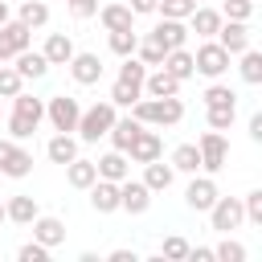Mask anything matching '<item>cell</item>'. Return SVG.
<instances>
[{
  "label": "cell",
  "instance_id": "obj_1",
  "mask_svg": "<svg viewBox=\"0 0 262 262\" xmlns=\"http://www.w3.org/2000/svg\"><path fill=\"white\" fill-rule=\"evenodd\" d=\"M8 123V139H33L37 135V127L45 123V98H37V94H12V115L4 119Z\"/></svg>",
  "mask_w": 262,
  "mask_h": 262
},
{
  "label": "cell",
  "instance_id": "obj_2",
  "mask_svg": "<svg viewBox=\"0 0 262 262\" xmlns=\"http://www.w3.org/2000/svg\"><path fill=\"white\" fill-rule=\"evenodd\" d=\"M131 115H135L143 127L164 131V127H176V123L184 119V102H180V94H172V98H151V94H143V98L131 102Z\"/></svg>",
  "mask_w": 262,
  "mask_h": 262
},
{
  "label": "cell",
  "instance_id": "obj_3",
  "mask_svg": "<svg viewBox=\"0 0 262 262\" xmlns=\"http://www.w3.org/2000/svg\"><path fill=\"white\" fill-rule=\"evenodd\" d=\"M119 119V106L111 102V98H98V102H90V106H82V115H78V143H98V139H106V131H111V123Z\"/></svg>",
  "mask_w": 262,
  "mask_h": 262
},
{
  "label": "cell",
  "instance_id": "obj_4",
  "mask_svg": "<svg viewBox=\"0 0 262 262\" xmlns=\"http://www.w3.org/2000/svg\"><path fill=\"white\" fill-rule=\"evenodd\" d=\"M78 115H82V102H78L74 94H53V98H45V123H49L53 131L74 135V131H78Z\"/></svg>",
  "mask_w": 262,
  "mask_h": 262
},
{
  "label": "cell",
  "instance_id": "obj_5",
  "mask_svg": "<svg viewBox=\"0 0 262 262\" xmlns=\"http://www.w3.org/2000/svg\"><path fill=\"white\" fill-rule=\"evenodd\" d=\"M29 172H33V151L20 139H0V176L25 180Z\"/></svg>",
  "mask_w": 262,
  "mask_h": 262
},
{
  "label": "cell",
  "instance_id": "obj_6",
  "mask_svg": "<svg viewBox=\"0 0 262 262\" xmlns=\"http://www.w3.org/2000/svg\"><path fill=\"white\" fill-rule=\"evenodd\" d=\"M229 61H233V57H229L213 37H209V41H201V45H196V53H192V70H196L201 78H209V82H213V78H221V74L229 70Z\"/></svg>",
  "mask_w": 262,
  "mask_h": 262
},
{
  "label": "cell",
  "instance_id": "obj_7",
  "mask_svg": "<svg viewBox=\"0 0 262 262\" xmlns=\"http://www.w3.org/2000/svg\"><path fill=\"white\" fill-rule=\"evenodd\" d=\"M196 151H201V172H209V176H217L221 168H225V160H229V139L221 135V131H205L201 139H196Z\"/></svg>",
  "mask_w": 262,
  "mask_h": 262
},
{
  "label": "cell",
  "instance_id": "obj_8",
  "mask_svg": "<svg viewBox=\"0 0 262 262\" xmlns=\"http://www.w3.org/2000/svg\"><path fill=\"white\" fill-rule=\"evenodd\" d=\"M209 221H213L217 233H233V229H242V221H246V213H242V196H217V201L209 205Z\"/></svg>",
  "mask_w": 262,
  "mask_h": 262
},
{
  "label": "cell",
  "instance_id": "obj_9",
  "mask_svg": "<svg viewBox=\"0 0 262 262\" xmlns=\"http://www.w3.org/2000/svg\"><path fill=\"white\" fill-rule=\"evenodd\" d=\"M221 192H217V180L209 176V172H192V180H188V188H184V205L192 209V213H209V205L217 201Z\"/></svg>",
  "mask_w": 262,
  "mask_h": 262
},
{
  "label": "cell",
  "instance_id": "obj_10",
  "mask_svg": "<svg viewBox=\"0 0 262 262\" xmlns=\"http://www.w3.org/2000/svg\"><path fill=\"white\" fill-rule=\"evenodd\" d=\"M29 45H33V29H29V25H20L16 16L0 25V61H12V57H16L20 49H29Z\"/></svg>",
  "mask_w": 262,
  "mask_h": 262
},
{
  "label": "cell",
  "instance_id": "obj_11",
  "mask_svg": "<svg viewBox=\"0 0 262 262\" xmlns=\"http://www.w3.org/2000/svg\"><path fill=\"white\" fill-rule=\"evenodd\" d=\"M119 209L123 213H131V217H139V213H147L151 209V188L143 184V180H119Z\"/></svg>",
  "mask_w": 262,
  "mask_h": 262
},
{
  "label": "cell",
  "instance_id": "obj_12",
  "mask_svg": "<svg viewBox=\"0 0 262 262\" xmlns=\"http://www.w3.org/2000/svg\"><path fill=\"white\" fill-rule=\"evenodd\" d=\"M229 57H237L242 49H250V20H221L217 37H213Z\"/></svg>",
  "mask_w": 262,
  "mask_h": 262
},
{
  "label": "cell",
  "instance_id": "obj_13",
  "mask_svg": "<svg viewBox=\"0 0 262 262\" xmlns=\"http://www.w3.org/2000/svg\"><path fill=\"white\" fill-rule=\"evenodd\" d=\"M66 66H70V78H74L78 86H98V82H102V57H98V53H78V49H74V57H70Z\"/></svg>",
  "mask_w": 262,
  "mask_h": 262
},
{
  "label": "cell",
  "instance_id": "obj_14",
  "mask_svg": "<svg viewBox=\"0 0 262 262\" xmlns=\"http://www.w3.org/2000/svg\"><path fill=\"white\" fill-rule=\"evenodd\" d=\"M160 156H164V139H160V131L139 127V135H135L131 147H127V160H131V164H147V160H160Z\"/></svg>",
  "mask_w": 262,
  "mask_h": 262
},
{
  "label": "cell",
  "instance_id": "obj_15",
  "mask_svg": "<svg viewBox=\"0 0 262 262\" xmlns=\"http://www.w3.org/2000/svg\"><path fill=\"white\" fill-rule=\"evenodd\" d=\"M221 8H209V4H196L192 8V16L184 20L188 25V33H196V41H209V37H217V29H221Z\"/></svg>",
  "mask_w": 262,
  "mask_h": 262
},
{
  "label": "cell",
  "instance_id": "obj_16",
  "mask_svg": "<svg viewBox=\"0 0 262 262\" xmlns=\"http://www.w3.org/2000/svg\"><path fill=\"white\" fill-rule=\"evenodd\" d=\"M29 229H33V237H37L41 246H49V250H57V246L66 242V221H61V217H49V213H37V217L29 221Z\"/></svg>",
  "mask_w": 262,
  "mask_h": 262
},
{
  "label": "cell",
  "instance_id": "obj_17",
  "mask_svg": "<svg viewBox=\"0 0 262 262\" xmlns=\"http://www.w3.org/2000/svg\"><path fill=\"white\" fill-rule=\"evenodd\" d=\"M94 16L102 20V29H106V33H119V29H135V12H131L123 0L98 4V12H94Z\"/></svg>",
  "mask_w": 262,
  "mask_h": 262
},
{
  "label": "cell",
  "instance_id": "obj_18",
  "mask_svg": "<svg viewBox=\"0 0 262 262\" xmlns=\"http://www.w3.org/2000/svg\"><path fill=\"white\" fill-rule=\"evenodd\" d=\"M151 37L164 45V49H180V45H188V25L184 20H172V16H160L156 20V29H151Z\"/></svg>",
  "mask_w": 262,
  "mask_h": 262
},
{
  "label": "cell",
  "instance_id": "obj_19",
  "mask_svg": "<svg viewBox=\"0 0 262 262\" xmlns=\"http://www.w3.org/2000/svg\"><path fill=\"white\" fill-rule=\"evenodd\" d=\"M12 66H16V74H20L25 82H41V78L49 74L45 53H41V49H33V45H29V49H20V53L12 57Z\"/></svg>",
  "mask_w": 262,
  "mask_h": 262
},
{
  "label": "cell",
  "instance_id": "obj_20",
  "mask_svg": "<svg viewBox=\"0 0 262 262\" xmlns=\"http://www.w3.org/2000/svg\"><path fill=\"white\" fill-rule=\"evenodd\" d=\"M180 78H172L164 66H151L147 70V78H143V94H151V98H172V94H180Z\"/></svg>",
  "mask_w": 262,
  "mask_h": 262
},
{
  "label": "cell",
  "instance_id": "obj_21",
  "mask_svg": "<svg viewBox=\"0 0 262 262\" xmlns=\"http://www.w3.org/2000/svg\"><path fill=\"white\" fill-rule=\"evenodd\" d=\"M94 168H98V176H102V180H115V184L131 176V160H127V151H119V147L102 151V156L94 160Z\"/></svg>",
  "mask_w": 262,
  "mask_h": 262
},
{
  "label": "cell",
  "instance_id": "obj_22",
  "mask_svg": "<svg viewBox=\"0 0 262 262\" xmlns=\"http://www.w3.org/2000/svg\"><path fill=\"white\" fill-rule=\"evenodd\" d=\"M86 192H90V209L94 213H119V184L115 180H102L98 176Z\"/></svg>",
  "mask_w": 262,
  "mask_h": 262
},
{
  "label": "cell",
  "instance_id": "obj_23",
  "mask_svg": "<svg viewBox=\"0 0 262 262\" xmlns=\"http://www.w3.org/2000/svg\"><path fill=\"white\" fill-rule=\"evenodd\" d=\"M172 180H176V168H172V164H164V156L143 164V184H147L151 192H168V188H172Z\"/></svg>",
  "mask_w": 262,
  "mask_h": 262
},
{
  "label": "cell",
  "instance_id": "obj_24",
  "mask_svg": "<svg viewBox=\"0 0 262 262\" xmlns=\"http://www.w3.org/2000/svg\"><path fill=\"white\" fill-rule=\"evenodd\" d=\"M37 213H41V209H37V196H29V192H16V196L4 201V217H8L12 225H29Z\"/></svg>",
  "mask_w": 262,
  "mask_h": 262
},
{
  "label": "cell",
  "instance_id": "obj_25",
  "mask_svg": "<svg viewBox=\"0 0 262 262\" xmlns=\"http://www.w3.org/2000/svg\"><path fill=\"white\" fill-rule=\"evenodd\" d=\"M41 53H45L49 66H66V61L74 57V37H70V33H49L45 45H41Z\"/></svg>",
  "mask_w": 262,
  "mask_h": 262
},
{
  "label": "cell",
  "instance_id": "obj_26",
  "mask_svg": "<svg viewBox=\"0 0 262 262\" xmlns=\"http://www.w3.org/2000/svg\"><path fill=\"white\" fill-rule=\"evenodd\" d=\"M139 127H143V123H139L135 115H119V119L111 123V131H106V139H111V147H119V151H127V147H131V139L139 135Z\"/></svg>",
  "mask_w": 262,
  "mask_h": 262
},
{
  "label": "cell",
  "instance_id": "obj_27",
  "mask_svg": "<svg viewBox=\"0 0 262 262\" xmlns=\"http://www.w3.org/2000/svg\"><path fill=\"white\" fill-rule=\"evenodd\" d=\"M45 156H49V164H70L74 156H78V135H66V131H53V139L45 143Z\"/></svg>",
  "mask_w": 262,
  "mask_h": 262
},
{
  "label": "cell",
  "instance_id": "obj_28",
  "mask_svg": "<svg viewBox=\"0 0 262 262\" xmlns=\"http://www.w3.org/2000/svg\"><path fill=\"white\" fill-rule=\"evenodd\" d=\"M160 66H164L172 78H180V82H188V78L196 74V70H192V49H188V45H180V49H168Z\"/></svg>",
  "mask_w": 262,
  "mask_h": 262
},
{
  "label": "cell",
  "instance_id": "obj_29",
  "mask_svg": "<svg viewBox=\"0 0 262 262\" xmlns=\"http://www.w3.org/2000/svg\"><path fill=\"white\" fill-rule=\"evenodd\" d=\"M66 180H70V188H90L94 180H98V168H94V160H82V156H74L70 164H66Z\"/></svg>",
  "mask_w": 262,
  "mask_h": 262
},
{
  "label": "cell",
  "instance_id": "obj_30",
  "mask_svg": "<svg viewBox=\"0 0 262 262\" xmlns=\"http://www.w3.org/2000/svg\"><path fill=\"white\" fill-rule=\"evenodd\" d=\"M168 164H172L176 172H184V176L201 172V151H196V143H176L172 156H168Z\"/></svg>",
  "mask_w": 262,
  "mask_h": 262
},
{
  "label": "cell",
  "instance_id": "obj_31",
  "mask_svg": "<svg viewBox=\"0 0 262 262\" xmlns=\"http://www.w3.org/2000/svg\"><path fill=\"white\" fill-rule=\"evenodd\" d=\"M16 20L29 25V29H45L49 25V4L45 0H20L16 4Z\"/></svg>",
  "mask_w": 262,
  "mask_h": 262
},
{
  "label": "cell",
  "instance_id": "obj_32",
  "mask_svg": "<svg viewBox=\"0 0 262 262\" xmlns=\"http://www.w3.org/2000/svg\"><path fill=\"white\" fill-rule=\"evenodd\" d=\"M237 74H242L246 86H258V82H262V53H258L254 45L237 53Z\"/></svg>",
  "mask_w": 262,
  "mask_h": 262
},
{
  "label": "cell",
  "instance_id": "obj_33",
  "mask_svg": "<svg viewBox=\"0 0 262 262\" xmlns=\"http://www.w3.org/2000/svg\"><path fill=\"white\" fill-rule=\"evenodd\" d=\"M143 78H147V66L131 53V57H123V66H119V74H115V82H123V86H131V90H139L143 94Z\"/></svg>",
  "mask_w": 262,
  "mask_h": 262
},
{
  "label": "cell",
  "instance_id": "obj_34",
  "mask_svg": "<svg viewBox=\"0 0 262 262\" xmlns=\"http://www.w3.org/2000/svg\"><path fill=\"white\" fill-rule=\"evenodd\" d=\"M237 119V102H217V106H205V123L213 131H229Z\"/></svg>",
  "mask_w": 262,
  "mask_h": 262
},
{
  "label": "cell",
  "instance_id": "obj_35",
  "mask_svg": "<svg viewBox=\"0 0 262 262\" xmlns=\"http://www.w3.org/2000/svg\"><path fill=\"white\" fill-rule=\"evenodd\" d=\"M106 45H111V53H115V57H131V53H135V45H139V33H135V29L106 33Z\"/></svg>",
  "mask_w": 262,
  "mask_h": 262
},
{
  "label": "cell",
  "instance_id": "obj_36",
  "mask_svg": "<svg viewBox=\"0 0 262 262\" xmlns=\"http://www.w3.org/2000/svg\"><path fill=\"white\" fill-rule=\"evenodd\" d=\"M164 53H168V49H164L151 33H143V37H139V45H135V57H139L147 70H151V66H160V61H164Z\"/></svg>",
  "mask_w": 262,
  "mask_h": 262
},
{
  "label": "cell",
  "instance_id": "obj_37",
  "mask_svg": "<svg viewBox=\"0 0 262 262\" xmlns=\"http://www.w3.org/2000/svg\"><path fill=\"white\" fill-rule=\"evenodd\" d=\"M213 262H246V246H242V242H233V237L225 233V242H217V246H213Z\"/></svg>",
  "mask_w": 262,
  "mask_h": 262
},
{
  "label": "cell",
  "instance_id": "obj_38",
  "mask_svg": "<svg viewBox=\"0 0 262 262\" xmlns=\"http://www.w3.org/2000/svg\"><path fill=\"white\" fill-rule=\"evenodd\" d=\"M196 8V0H156V12L160 16H172V20H188Z\"/></svg>",
  "mask_w": 262,
  "mask_h": 262
},
{
  "label": "cell",
  "instance_id": "obj_39",
  "mask_svg": "<svg viewBox=\"0 0 262 262\" xmlns=\"http://www.w3.org/2000/svg\"><path fill=\"white\" fill-rule=\"evenodd\" d=\"M20 90H25V78L16 74V66L0 61V98H12V94H20Z\"/></svg>",
  "mask_w": 262,
  "mask_h": 262
},
{
  "label": "cell",
  "instance_id": "obj_40",
  "mask_svg": "<svg viewBox=\"0 0 262 262\" xmlns=\"http://www.w3.org/2000/svg\"><path fill=\"white\" fill-rule=\"evenodd\" d=\"M217 102H237L233 86H225L221 78H213V82L205 86V106H217Z\"/></svg>",
  "mask_w": 262,
  "mask_h": 262
},
{
  "label": "cell",
  "instance_id": "obj_41",
  "mask_svg": "<svg viewBox=\"0 0 262 262\" xmlns=\"http://www.w3.org/2000/svg\"><path fill=\"white\" fill-rule=\"evenodd\" d=\"M242 213H246L250 225H262V188H250L242 196Z\"/></svg>",
  "mask_w": 262,
  "mask_h": 262
},
{
  "label": "cell",
  "instance_id": "obj_42",
  "mask_svg": "<svg viewBox=\"0 0 262 262\" xmlns=\"http://www.w3.org/2000/svg\"><path fill=\"white\" fill-rule=\"evenodd\" d=\"M160 258H172V262H184V258H188V242H184L180 233H172V237H164V246H160Z\"/></svg>",
  "mask_w": 262,
  "mask_h": 262
},
{
  "label": "cell",
  "instance_id": "obj_43",
  "mask_svg": "<svg viewBox=\"0 0 262 262\" xmlns=\"http://www.w3.org/2000/svg\"><path fill=\"white\" fill-rule=\"evenodd\" d=\"M221 16L225 20H250L254 16V0H225L221 4Z\"/></svg>",
  "mask_w": 262,
  "mask_h": 262
},
{
  "label": "cell",
  "instance_id": "obj_44",
  "mask_svg": "<svg viewBox=\"0 0 262 262\" xmlns=\"http://www.w3.org/2000/svg\"><path fill=\"white\" fill-rule=\"evenodd\" d=\"M135 98H143V94H139V90H131V86H123V82H115V86H111V102H115L119 111H131V102H135Z\"/></svg>",
  "mask_w": 262,
  "mask_h": 262
},
{
  "label": "cell",
  "instance_id": "obj_45",
  "mask_svg": "<svg viewBox=\"0 0 262 262\" xmlns=\"http://www.w3.org/2000/svg\"><path fill=\"white\" fill-rule=\"evenodd\" d=\"M16 258H20V262H49V246H41V242L33 237V242H25V246L16 250Z\"/></svg>",
  "mask_w": 262,
  "mask_h": 262
},
{
  "label": "cell",
  "instance_id": "obj_46",
  "mask_svg": "<svg viewBox=\"0 0 262 262\" xmlns=\"http://www.w3.org/2000/svg\"><path fill=\"white\" fill-rule=\"evenodd\" d=\"M66 8H70L74 20H90L98 12V0H66Z\"/></svg>",
  "mask_w": 262,
  "mask_h": 262
},
{
  "label": "cell",
  "instance_id": "obj_47",
  "mask_svg": "<svg viewBox=\"0 0 262 262\" xmlns=\"http://www.w3.org/2000/svg\"><path fill=\"white\" fill-rule=\"evenodd\" d=\"M188 262H213V250L209 246H188Z\"/></svg>",
  "mask_w": 262,
  "mask_h": 262
},
{
  "label": "cell",
  "instance_id": "obj_48",
  "mask_svg": "<svg viewBox=\"0 0 262 262\" xmlns=\"http://www.w3.org/2000/svg\"><path fill=\"white\" fill-rule=\"evenodd\" d=\"M127 8L135 16H147V12H156V0H127Z\"/></svg>",
  "mask_w": 262,
  "mask_h": 262
},
{
  "label": "cell",
  "instance_id": "obj_49",
  "mask_svg": "<svg viewBox=\"0 0 262 262\" xmlns=\"http://www.w3.org/2000/svg\"><path fill=\"white\" fill-rule=\"evenodd\" d=\"M250 139L262 143V115H250Z\"/></svg>",
  "mask_w": 262,
  "mask_h": 262
},
{
  "label": "cell",
  "instance_id": "obj_50",
  "mask_svg": "<svg viewBox=\"0 0 262 262\" xmlns=\"http://www.w3.org/2000/svg\"><path fill=\"white\" fill-rule=\"evenodd\" d=\"M111 262H139L135 250H111Z\"/></svg>",
  "mask_w": 262,
  "mask_h": 262
},
{
  "label": "cell",
  "instance_id": "obj_51",
  "mask_svg": "<svg viewBox=\"0 0 262 262\" xmlns=\"http://www.w3.org/2000/svg\"><path fill=\"white\" fill-rule=\"evenodd\" d=\"M12 20V0H0V25Z\"/></svg>",
  "mask_w": 262,
  "mask_h": 262
},
{
  "label": "cell",
  "instance_id": "obj_52",
  "mask_svg": "<svg viewBox=\"0 0 262 262\" xmlns=\"http://www.w3.org/2000/svg\"><path fill=\"white\" fill-rule=\"evenodd\" d=\"M4 221H8V217H4V201H0V225H4Z\"/></svg>",
  "mask_w": 262,
  "mask_h": 262
},
{
  "label": "cell",
  "instance_id": "obj_53",
  "mask_svg": "<svg viewBox=\"0 0 262 262\" xmlns=\"http://www.w3.org/2000/svg\"><path fill=\"white\" fill-rule=\"evenodd\" d=\"M0 119H4V98H0Z\"/></svg>",
  "mask_w": 262,
  "mask_h": 262
},
{
  "label": "cell",
  "instance_id": "obj_54",
  "mask_svg": "<svg viewBox=\"0 0 262 262\" xmlns=\"http://www.w3.org/2000/svg\"><path fill=\"white\" fill-rule=\"evenodd\" d=\"M12 4H20V0H12Z\"/></svg>",
  "mask_w": 262,
  "mask_h": 262
},
{
  "label": "cell",
  "instance_id": "obj_55",
  "mask_svg": "<svg viewBox=\"0 0 262 262\" xmlns=\"http://www.w3.org/2000/svg\"><path fill=\"white\" fill-rule=\"evenodd\" d=\"M196 4H205V0H196Z\"/></svg>",
  "mask_w": 262,
  "mask_h": 262
}]
</instances>
